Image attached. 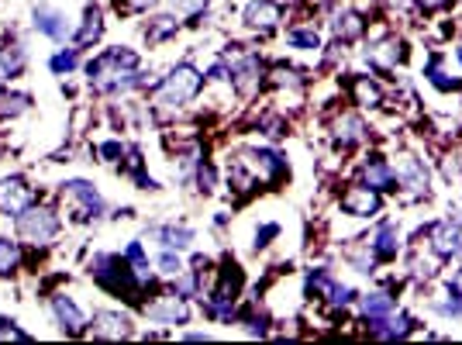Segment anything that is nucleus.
Instances as JSON below:
<instances>
[{
	"instance_id": "obj_26",
	"label": "nucleus",
	"mask_w": 462,
	"mask_h": 345,
	"mask_svg": "<svg viewBox=\"0 0 462 345\" xmlns=\"http://www.w3.org/2000/svg\"><path fill=\"white\" fill-rule=\"evenodd\" d=\"M73 66H76V52H59V55L52 59V69H55V73H69Z\"/></svg>"
},
{
	"instance_id": "obj_28",
	"label": "nucleus",
	"mask_w": 462,
	"mask_h": 345,
	"mask_svg": "<svg viewBox=\"0 0 462 345\" xmlns=\"http://www.w3.org/2000/svg\"><path fill=\"white\" fill-rule=\"evenodd\" d=\"M163 235L169 238L166 245H186V242H190V228H166Z\"/></svg>"
},
{
	"instance_id": "obj_11",
	"label": "nucleus",
	"mask_w": 462,
	"mask_h": 345,
	"mask_svg": "<svg viewBox=\"0 0 462 345\" xmlns=\"http://www.w3.org/2000/svg\"><path fill=\"white\" fill-rule=\"evenodd\" d=\"M149 318H152V321H169V325H176V321H186V307L176 301V297H163L159 304L149 307Z\"/></svg>"
},
{
	"instance_id": "obj_10",
	"label": "nucleus",
	"mask_w": 462,
	"mask_h": 345,
	"mask_svg": "<svg viewBox=\"0 0 462 345\" xmlns=\"http://www.w3.org/2000/svg\"><path fill=\"white\" fill-rule=\"evenodd\" d=\"M462 245V228L456 221H445V224H438V231H435V249L442 252V256H449V252H459Z\"/></svg>"
},
{
	"instance_id": "obj_34",
	"label": "nucleus",
	"mask_w": 462,
	"mask_h": 345,
	"mask_svg": "<svg viewBox=\"0 0 462 345\" xmlns=\"http://www.w3.org/2000/svg\"><path fill=\"white\" fill-rule=\"evenodd\" d=\"M273 76H276V83H297V80H294V73H290V69H276Z\"/></svg>"
},
{
	"instance_id": "obj_36",
	"label": "nucleus",
	"mask_w": 462,
	"mask_h": 345,
	"mask_svg": "<svg viewBox=\"0 0 462 345\" xmlns=\"http://www.w3.org/2000/svg\"><path fill=\"white\" fill-rule=\"evenodd\" d=\"M459 59H462V52H459Z\"/></svg>"
},
{
	"instance_id": "obj_5",
	"label": "nucleus",
	"mask_w": 462,
	"mask_h": 345,
	"mask_svg": "<svg viewBox=\"0 0 462 345\" xmlns=\"http://www.w3.org/2000/svg\"><path fill=\"white\" fill-rule=\"evenodd\" d=\"M28 201H32V190L21 187L18 180L0 183V211H7V215H21V211L28 208Z\"/></svg>"
},
{
	"instance_id": "obj_14",
	"label": "nucleus",
	"mask_w": 462,
	"mask_h": 345,
	"mask_svg": "<svg viewBox=\"0 0 462 345\" xmlns=\"http://www.w3.org/2000/svg\"><path fill=\"white\" fill-rule=\"evenodd\" d=\"M255 80H259V59L249 55V59H242V62L235 66V83H238L242 93H249V90L255 86Z\"/></svg>"
},
{
	"instance_id": "obj_33",
	"label": "nucleus",
	"mask_w": 462,
	"mask_h": 345,
	"mask_svg": "<svg viewBox=\"0 0 462 345\" xmlns=\"http://www.w3.org/2000/svg\"><path fill=\"white\" fill-rule=\"evenodd\" d=\"M0 339H21V342H28V335L18 332V328H0Z\"/></svg>"
},
{
	"instance_id": "obj_1",
	"label": "nucleus",
	"mask_w": 462,
	"mask_h": 345,
	"mask_svg": "<svg viewBox=\"0 0 462 345\" xmlns=\"http://www.w3.org/2000/svg\"><path fill=\"white\" fill-rule=\"evenodd\" d=\"M135 66H138V55L135 52H121V48H111L107 55H100L97 62H90V80L100 90H114V86H128L135 80Z\"/></svg>"
},
{
	"instance_id": "obj_31",
	"label": "nucleus",
	"mask_w": 462,
	"mask_h": 345,
	"mask_svg": "<svg viewBox=\"0 0 462 345\" xmlns=\"http://www.w3.org/2000/svg\"><path fill=\"white\" fill-rule=\"evenodd\" d=\"M25 104H28V97H14V100H4V114H18V111H25Z\"/></svg>"
},
{
	"instance_id": "obj_22",
	"label": "nucleus",
	"mask_w": 462,
	"mask_h": 345,
	"mask_svg": "<svg viewBox=\"0 0 462 345\" xmlns=\"http://www.w3.org/2000/svg\"><path fill=\"white\" fill-rule=\"evenodd\" d=\"M355 97H359V104H379V86L376 83H369V80H359L355 83Z\"/></svg>"
},
{
	"instance_id": "obj_12",
	"label": "nucleus",
	"mask_w": 462,
	"mask_h": 345,
	"mask_svg": "<svg viewBox=\"0 0 462 345\" xmlns=\"http://www.w3.org/2000/svg\"><path fill=\"white\" fill-rule=\"evenodd\" d=\"M52 307H55V314H59L62 328H69V332H83L86 318L80 314V307L69 301V297H55V301H52Z\"/></svg>"
},
{
	"instance_id": "obj_24",
	"label": "nucleus",
	"mask_w": 462,
	"mask_h": 345,
	"mask_svg": "<svg viewBox=\"0 0 462 345\" xmlns=\"http://www.w3.org/2000/svg\"><path fill=\"white\" fill-rule=\"evenodd\" d=\"M290 45L297 48H318V32H290Z\"/></svg>"
},
{
	"instance_id": "obj_8",
	"label": "nucleus",
	"mask_w": 462,
	"mask_h": 345,
	"mask_svg": "<svg viewBox=\"0 0 462 345\" xmlns=\"http://www.w3.org/2000/svg\"><path fill=\"white\" fill-rule=\"evenodd\" d=\"M397 176H400V183L404 187H411V190H424V183H428V176H424V166H421L414 156H400L397 159Z\"/></svg>"
},
{
	"instance_id": "obj_23",
	"label": "nucleus",
	"mask_w": 462,
	"mask_h": 345,
	"mask_svg": "<svg viewBox=\"0 0 462 345\" xmlns=\"http://www.w3.org/2000/svg\"><path fill=\"white\" fill-rule=\"evenodd\" d=\"M338 135H341L345 142L362 138V121H359V118H341V121H338Z\"/></svg>"
},
{
	"instance_id": "obj_20",
	"label": "nucleus",
	"mask_w": 462,
	"mask_h": 345,
	"mask_svg": "<svg viewBox=\"0 0 462 345\" xmlns=\"http://www.w3.org/2000/svg\"><path fill=\"white\" fill-rule=\"evenodd\" d=\"M14 266H18V245L7 242V238H0V276H7Z\"/></svg>"
},
{
	"instance_id": "obj_2",
	"label": "nucleus",
	"mask_w": 462,
	"mask_h": 345,
	"mask_svg": "<svg viewBox=\"0 0 462 345\" xmlns=\"http://www.w3.org/2000/svg\"><path fill=\"white\" fill-rule=\"evenodd\" d=\"M197 90H201V76H197V69L179 66L166 83H163V90H159V104H183V100H190Z\"/></svg>"
},
{
	"instance_id": "obj_29",
	"label": "nucleus",
	"mask_w": 462,
	"mask_h": 345,
	"mask_svg": "<svg viewBox=\"0 0 462 345\" xmlns=\"http://www.w3.org/2000/svg\"><path fill=\"white\" fill-rule=\"evenodd\" d=\"M179 14H197L201 7H208V0H169Z\"/></svg>"
},
{
	"instance_id": "obj_3",
	"label": "nucleus",
	"mask_w": 462,
	"mask_h": 345,
	"mask_svg": "<svg viewBox=\"0 0 462 345\" xmlns=\"http://www.w3.org/2000/svg\"><path fill=\"white\" fill-rule=\"evenodd\" d=\"M18 231L28 242H48L59 231V221L48 215V211H42V208H32V211L18 215Z\"/></svg>"
},
{
	"instance_id": "obj_15",
	"label": "nucleus",
	"mask_w": 462,
	"mask_h": 345,
	"mask_svg": "<svg viewBox=\"0 0 462 345\" xmlns=\"http://www.w3.org/2000/svg\"><path fill=\"white\" fill-rule=\"evenodd\" d=\"M373 252H376L379 259H393L397 256V231L386 224V228H379L376 242H373Z\"/></svg>"
},
{
	"instance_id": "obj_6",
	"label": "nucleus",
	"mask_w": 462,
	"mask_h": 345,
	"mask_svg": "<svg viewBox=\"0 0 462 345\" xmlns=\"http://www.w3.org/2000/svg\"><path fill=\"white\" fill-rule=\"evenodd\" d=\"M66 197H76L80 204H83V217H97L100 215V194L90 187V183H83V180H73V183H66Z\"/></svg>"
},
{
	"instance_id": "obj_4",
	"label": "nucleus",
	"mask_w": 462,
	"mask_h": 345,
	"mask_svg": "<svg viewBox=\"0 0 462 345\" xmlns=\"http://www.w3.org/2000/svg\"><path fill=\"white\" fill-rule=\"evenodd\" d=\"M341 208L348 215L355 217H366V215H376L379 211V194L373 187H352L345 197H341Z\"/></svg>"
},
{
	"instance_id": "obj_27",
	"label": "nucleus",
	"mask_w": 462,
	"mask_h": 345,
	"mask_svg": "<svg viewBox=\"0 0 462 345\" xmlns=\"http://www.w3.org/2000/svg\"><path fill=\"white\" fill-rule=\"evenodd\" d=\"M428 76H431V83L435 86H442V90H459V80H445V73H442V69H438V66H431V69H428Z\"/></svg>"
},
{
	"instance_id": "obj_17",
	"label": "nucleus",
	"mask_w": 462,
	"mask_h": 345,
	"mask_svg": "<svg viewBox=\"0 0 462 345\" xmlns=\"http://www.w3.org/2000/svg\"><path fill=\"white\" fill-rule=\"evenodd\" d=\"M335 32H338V39L352 42V39H359V35H362V21H359L355 14H345V18H338V21H335Z\"/></svg>"
},
{
	"instance_id": "obj_21",
	"label": "nucleus",
	"mask_w": 462,
	"mask_h": 345,
	"mask_svg": "<svg viewBox=\"0 0 462 345\" xmlns=\"http://www.w3.org/2000/svg\"><path fill=\"white\" fill-rule=\"evenodd\" d=\"M18 69H21V55L11 48H0V80H11Z\"/></svg>"
},
{
	"instance_id": "obj_32",
	"label": "nucleus",
	"mask_w": 462,
	"mask_h": 345,
	"mask_svg": "<svg viewBox=\"0 0 462 345\" xmlns=\"http://www.w3.org/2000/svg\"><path fill=\"white\" fill-rule=\"evenodd\" d=\"M100 156L114 159V156H121V145H118V142H107V145H100Z\"/></svg>"
},
{
	"instance_id": "obj_16",
	"label": "nucleus",
	"mask_w": 462,
	"mask_h": 345,
	"mask_svg": "<svg viewBox=\"0 0 462 345\" xmlns=\"http://www.w3.org/2000/svg\"><path fill=\"white\" fill-rule=\"evenodd\" d=\"M362 311H366V318H383V314L393 311V301H390L386 294H369V297L362 301Z\"/></svg>"
},
{
	"instance_id": "obj_25",
	"label": "nucleus",
	"mask_w": 462,
	"mask_h": 345,
	"mask_svg": "<svg viewBox=\"0 0 462 345\" xmlns=\"http://www.w3.org/2000/svg\"><path fill=\"white\" fill-rule=\"evenodd\" d=\"M373 59H379V62H397L400 59V42L379 45V52H373Z\"/></svg>"
},
{
	"instance_id": "obj_7",
	"label": "nucleus",
	"mask_w": 462,
	"mask_h": 345,
	"mask_svg": "<svg viewBox=\"0 0 462 345\" xmlns=\"http://www.w3.org/2000/svg\"><path fill=\"white\" fill-rule=\"evenodd\" d=\"M245 21H249L252 28H273V25L280 21V7L269 4V0H252V4L245 7Z\"/></svg>"
},
{
	"instance_id": "obj_13",
	"label": "nucleus",
	"mask_w": 462,
	"mask_h": 345,
	"mask_svg": "<svg viewBox=\"0 0 462 345\" xmlns=\"http://www.w3.org/2000/svg\"><path fill=\"white\" fill-rule=\"evenodd\" d=\"M35 28L45 32V35H52V39H66V21H62V14H55V11H35Z\"/></svg>"
},
{
	"instance_id": "obj_19",
	"label": "nucleus",
	"mask_w": 462,
	"mask_h": 345,
	"mask_svg": "<svg viewBox=\"0 0 462 345\" xmlns=\"http://www.w3.org/2000/svg\"><path fill=\"white\" fill-rule=\"evenodd\" d=\"M366 180H369V187H373V190H386V187L393 183V172L386 170L383 163H373V166L366 170Z\"/></svg>"
},
{
	"instance_id": "obj_35",
	"label": "nucleus",
	"mask_w": 462,
	"mask_h": 345,
	"mask_svg": "<svg viewBox=\"0 0 462 345\" xmlns=\"http://www.w3.org/2000/svg\"><path fill=\"white\" fill-rule=\"evenodd\" d=\"M421 4H424V7H438L442 0H421Z\"/></svg>"
},
{
	"instance_id": "obj_30",
	"label": "nucleus",
	"mask_w": 462,
	"mask_h": 345,
	"mask_svg": "<svg viewBox=\"0 0 462 345\" xmlns=\"http://www.w3.org/2000/svg\"><path fill=\"white\" fill-rule=\"evenodd\" d=\"M159 266H163V273H172V276H176V273L183 269V266H179V259L172 256V252H163V259H159Z\"/></svg>"
},
{
	"instance_id": "obj_9",
	"label": "nucleus",
	"mask_w": 462,
	"mask_h": 345,
	"mask_svg": "<svg viewBox=\"0 0 462 345\" xmlns=\"http://www.w3.org/2000/svg\"><path fill=\"white\" fill-rule=\"evenodd\" d=\"M93 332H97V335H107V339H121V335H128V318L125 314L100 311V314L93 318Z\"/></svg>"
},
{
	"instance_id": "obj_18",
	"label": "nucleus",
	"mask_w": 462,
	"mask_h": 345,
	"mask_svg": "<svg viewBox=\"0 0 462 345\" xmlns=\"http://www.w3.org/2000/svg\"><path fill=\"white\" fill-rule=\"evenodd\" d=\"M97 35H100V11H97V7H90V11H86V25H83V28H80V35H76V42H80V45H86V42H93Z\"/></svg>"
}]
</instances>
